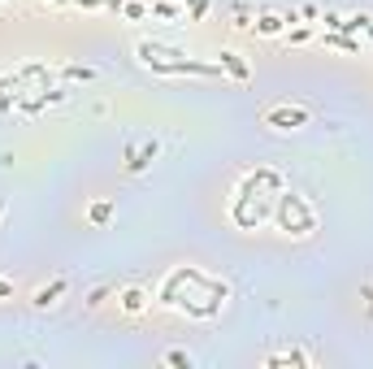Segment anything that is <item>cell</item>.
<instances>
[{"label": "cell", "instance_id": "1", "mask_svg": "<svg viewBox=\"0 0 373 369\" xmlns=\"http://www.w3.org/2000/svg\"><path fill=\"white\" fill-rule=\"evenodd\" d=\"M226 300H230V287L208 278L200 266H178L161 283V304L170 313H187V318H200V322L218 318V313L226 308Z\"/></svg>", "mask_w": 373, "mask_h": 369}, {"label": "cell", "instance_id": "2", "mask_svg": "<svg viewBox=\"0 0 373 369\" xmlns=\"http://www.w3.org/2000/svg\"><path fill=\"white\" fill-rule=\"evenodd\" d=\"M278 196H282V174H278V170H252V174H243V183H239L235 196H230V218H235V226L256 231V226H265V222H274Z\"/></svg>", "mask_w": 373, "mask_h": 369}, {"label": "cell", "instance_id": "3", "mask_svg": "<svg viewBox=\"0 0 373 369\" xmlns=\"http://www.w3.org/2000/svg\"><path fill=\"white\" fill-rule=\"evenodd\" d=\"M274 222H278L282 235L304 239V235L317 231V208H312L300 191H287V187H282V196H278V204H274Z\"/></svg>", "mask_w": 373, "mask_h": 369}, {"label": "cell", "instance_id": "4", "mask_svg": "<svg viewBox=\"0 0 373 369\" xmlns=\"http://www.w3.org/2000/svg\"><path fill=\"white\" fill-rule=\"evenodd\" d=\"M139 61L152 66V70H165V74H222L218 66L191 61L187 52H178V48H161V44H139Z\"/></svg>", "mask_w": 373, "mask_h": 369}, {"label": "cell", "instance_id": "5", "mask_svg": "<svg viewBox=\"0 0 373 369\" xmlns=\"http://www.w3.org/2000/svg\"><path fill=\"white\" fill-rule=\"evenodd\" d=\"M265 122L278 126V131H300V126L308 122V109H291V104H278V109L265 113Z\"/></svg>", "mask_w": 373, "mask_h": 369}, {"label": "cell", "instance_id": "6", "mask_svg": "<svg viewBox=\"0 0 373 369\" xmlns=\"http://www.w3.org/2000/svg\"><path fill=\"white\" fill-rule=\"evenodd\" d=\"M118 300H122V313H126V318H139V313L148 308V291H143V287H126Z\"/></svg>", "mask_w": 373, "mask_h": 369}, {"label": "cell", "instance_id": "7", "mask_svg": "<svg viewBox=\"0 0 373 369\" xmlns=\"http://www.w3.org/2000/svg\"><path fill=\"white\" fill-rule=\"evenodd\" d=\"M265 365H270V369H282V365H300V369H308L312 360H308L304 352H274V356L265 360Z\"/></svg>", "mask_w": 373, "mask_h": 369}, {"label": "cell", "instance_id": "8", "mask_svg": "<svg viewBox=\"0 0 373 369\" xmlns=\"http://www.w3.org/2000/svg\"><path fill=\"white\" fill-rule=\"evenodd\" d=\"M66 287H70L66 278H57L52 287H39V291H35V308H48V304H57V295H61Z\"/></svg>", "mask_w": 373, "mask_h": 369}, {"label": "cell", "instance_id": "9", "mask_svg": "<svg viewBox=\"0 0 373 369\" xmlns=\"http://www.w3.org/2000/svg\"><path fill=\"white\" fill-rule=\"evenodd\" d=\"M282 31V18H260V35H278Z\"/></svg>", "mask_w": 373, "mask_h": 369}, {"label": "cell", "instance_id": "10", "mask_svg": "<svg viewBox=\"0 0 373 369\" xmlns=\"http://www.w3.org/2000/svg\"><path fill=\"white\" fill-rule=\"evenodd\" d=\"M165 360H170V365H191V356H187V352H170Z\"/></svg>", "mask_w": 373, "mask_h": 369}, {"label": "cell", "instance_id": "11", "mask_svg": "<svg viewBox=\"0 0 373 369\" xmlns=\"http://www.w3.org/2000/svg\"><path fill=\"white\" fill-rule=\"evenodd\" d=\"M9 295H14V283H9V278H0V300H9Z\"/></svg>", "mask_w": 373, "mask_h": 369}]
</instances>
